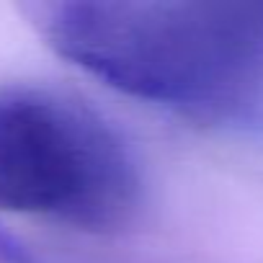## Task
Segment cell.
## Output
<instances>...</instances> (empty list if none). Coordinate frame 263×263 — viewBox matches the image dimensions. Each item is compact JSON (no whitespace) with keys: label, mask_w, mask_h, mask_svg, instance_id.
<instances>
[{"label":"cell","mask_w":263,"mask_h":263,"mask_svg":"<svg viewBox=\"0 0 263 263\" xmlns=\"http://www.w3.org/2000/svg\"><path fill=\"white\" fill-rule=\"evenodd\" d=\"M21 13L119 93L206 124L263 116V0H34Z\"/></svg>","instance_id":"6da1fadb"},{"label":"cell","mask_w":263,"mask_h":263,"mask_svg":"<svg viewBox=\"0 0 263 263\" xmlns=\"http://www.w3.org/2000/svg\"><path fill=\"white\" fill-rule=\"evenodd\" d=\"M140 191L126 142L96 108L44 85L0 88V212L114 232Z\"/></svg>","instance_id":"7a4b0ae2"},{"label":"cell","mask_w":263,"mask_h":263,"mask_svg":"<svg viewBox=\"0 0 263 263\" xmlns=\"http://www.w3.org/2000/svg\"><path fill=\"white\" fill-rule=\"evenodd\" d=\"M0 263H34V258L18 240L0 230Z\"/></svg>","instance_id":"3957f363"}]
</instances>
